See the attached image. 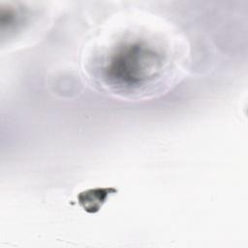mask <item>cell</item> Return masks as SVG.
<instances>
[{
	"instance_id": "obj_1",
	"label": "cell",
	"mask_w": 248,
	"mask_h": 248,
	"mask_svg": "<svg viewBox=\"0 0 248 248\" xmlns=\"http://www.w3.org/2000/svg\"><path fill=\"white\" fill-rule=\"evenodd\" d=\"M138 39L120 38L96 61L101 64L95 70L101 71L102 83L116 89L118 94L153 93V88L160 85L159 78L170 70V57L162 51V46H154L153 39L147 44L146 38Z\"/></svg>"
}]
</instances>
